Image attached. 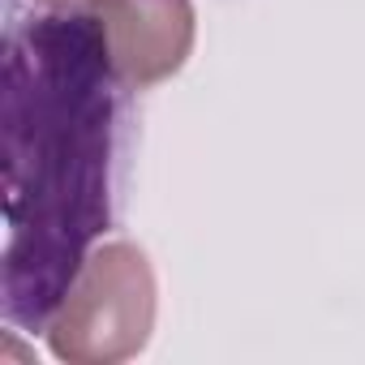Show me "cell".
Masks as SVG:
<instances>
[{
  "label": "cell",
  "instance_id": "2",
  "mask_svg": "<svg viewBox=\"0 0 365 365\" xmlns=\"http://www.w3.org/2000/svg\"><path fill=\"white\" fill-rule=\"evenodd\" d=\"M155 309L159 288L146 250L133 241H103L65 288L48 322V348L65 365L133 361L150 344Z\"/></svg>",
  "mask_w": 365,
  "mask_h": 365
},
{
  "label": "cell",
  "instance_id": "3",
  "mask_svg": "<svg viewBox=\"0 0 365 365\" xmlns=\"http://www.w3.org/2000/svg\"><path fill=\"white\" fill-rule=\"evenodd\" d=\"M108 73L125 91H150L185 69L194 52V0H95Z\"/></svg>",
  "mask_w": 365,
  "mask_h": 365
},
{
  "label": "cell",
  "instance_id": "1",
  "mask_svg": "<svg viewBox=\"0 0 365 365\" xmlns=\"http://www.w3.org/2000/svg\"><path fill=\"white\" fill-rule=\"evenodd\" d=\"M108 82L91 14H48L9 39V322L48 331L108 224Z\"/></svg>",
  "mask_w": 365,
  "mask_h": 365
},
{
  "label": "cell",
  "instance_id": "4",
  "mask_svg": "<svg viewBox=\"0 0 365 365\" xmlns=\"http://www.w3.org/2000/svg\"><path fill=\"white\" fill-rule=\"evenodd\" d=\"M35 5L52 9V14H91L95 0H35Z\"/></svg>",
  "mask_w": 365,
  "mask_h": 365
}]
</instances>
